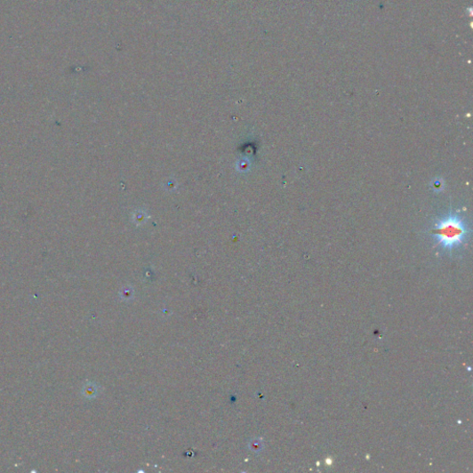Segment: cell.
<instances>
[{
	"label": "cell",
	"mask_w": 473,
	"mask_h": 473,
	"mask_svg": "<svg viewBox=\"0 0 473 473\" xmlns=\"http://www.w3.org/2000/svg\"><path fill=\"white\" fill-rule=\"evenodd\" d=\"M432 234L437 240V245L453 252L465 243L469 229L465 220L457 212H449L448 215L437 220Z\"/></svg>",
	"instance_id": "cell-1"
}]
</instances>
